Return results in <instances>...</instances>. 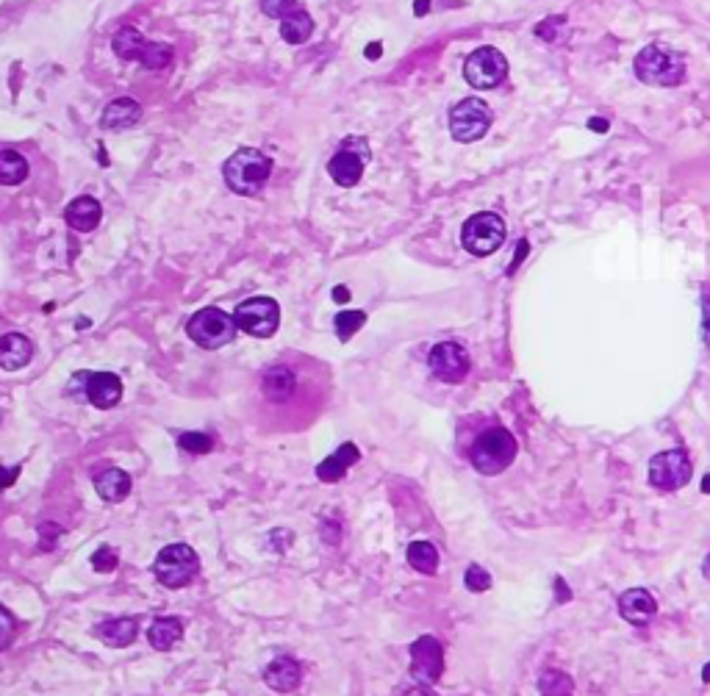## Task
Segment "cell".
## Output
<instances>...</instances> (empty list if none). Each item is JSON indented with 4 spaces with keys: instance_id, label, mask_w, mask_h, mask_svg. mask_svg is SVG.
Here are the masks:
<instances>
[{
    "instance_id": "cell-15",
    "label": "cell",
    "mask_w": 710,
    "mask_h": 696,
    "mask_svg": "<svg viewBox=\"0 0 710 696\" xmlns=\"http://www.w3.org/2000/svg\"><path fill=\"white\" fill-rule=\"evenodd\" d=\"M87 399L95 408H115L123 399V380L115 372H89Z\"/></svg>"
},
{
    "instance_id": "cell-14",
    "label": "cell",
    "mask_w": 710,
    "mask_h": 696,
    "mask_svg": "<svg viewBox=\"0 0 710 696\" xmlns=\"http://www.w3.org/2000/svg\"><path fill=\"white\" fill-rule=\"evenodd\" d=\"M410 674L420 682H438L444 674V649L433 636H422L410 644Z\"/></svg>"
},
{
    "instance_id": "cell-39",
    "label": "cell",
    "mask_w": 710,
    "mask_h": 696,
    "mask_svg": "<svg viewBox=\"0 0 710 696\" xmlns=\"http://www.w3.org/2000/svg\"><path fill=\"white\" fill-rule=\"evenodd\" d=\"M381 53H383L381 42H372V45H366V50H364V56H366L369 61H378V59H381Z\"/></svg>"
},
{
    "instance_id": "cell-29",
    "label": "cell",
    "mask_w": 710,
    "mask_h": 696,
    "mask_svg": "<svg viewBox=\"0 0 710 696\" xmlns=\"http://www.w3.org/2000/svg\"><path fill=\"white\" fill-rule=\"evenodd\" d=\"M539 691L541 696H572L575 682L567 672H544L539 680Z\"/></svg>"
},
{
    "instance_id": "cell-27",
    "label": "cell",
    "mask_w": 710,
    "mask_h": 696,
    "mask_svg": "<svg viewBox=\"0 0 710 696\" xmlns=\"http://www.w3.org/2000/svg\"><path fill=\"white\" fill-rule=\"evenodd\" d=\"M28 178V161L17 151H0V183L4 187H17Z\"/></svg>"
},
{
    "instance_id": "cell-35",
    "label": "cell",
    "mask_w": 710,
    "mask_h": 696,
    "mask_svg": "<svg viewBox=\"0 0 710 696\" xmlns=\"http://www.w3.org/2000/svg\"><path fill=\"white\" fill-rule=\"evenodd\" d=\"M12 638H14V618L4 605H0V652L12 644Z\"/></svg>"
},
{
    "instance_id": "cell-2",
    "label": "cell",
    "mask_w": 710,
    "mask_h": 696,
    "mask_svg": "<svg viewBox=\"0 0 710 696\" xmlns=\"http://www.w3.org/2000/svg\"><path fill=\"white\" fill-rule=\"evenodd\" d=\"M516 450L519 444L511 430L492 427L477 435V442L472 444V453H469V461L480 474H500L513 463Z\"/></svg>"
},
{
    "instance_id": "cell-17",
    "label": "cell",
    "mask_w": 710,
    "mask_h": 696,
    "mask_svg": "<svg viewBox=\"0 0 710 696\" xmlns=\"http://www.w3.org/2000/svg\"><path fill=\"white\" fill-rule=\"evenodd\" d=\"M100 216H103V208H100V203H97L95 197H89V195L76 197V200L67 206V211H64L67 225H69L72 231H78V234L95 231V228L100 225Z\"/></svg>"
},
{
    "instance_id": "cell-43",
    "label": "cell",
    "mask_w": 710,
    "mask_h": 696,
    "mask_svg": "<svg viewBox=\"0 0 710 696\" xmlns=\"http://www.w3.org/2000/svg\"><path fill=\"white\" fill-rule=\"evenodd\" d=\"M591 128L594 131H608V123L605 120H591Z\"/></svg>"
},
{
    "instance_id": "cell-40",
    "label": "cell",
    "mask_w": 710,
    "mask_h": 696,
    "mask_svg": "<svg viewBox=\"0 0 710 696\" xmlns=\"http://www.w3.org/2000/svg\"><path fill=\"white\" fill-rule=\"evenodd\" d=\"M333 300L336 303H350V288L347 286H336L333 288Z\"/></svg>"
},
{
    "instance_id": "cell-11",
    "label": "cell",
    "mask_w": 710,
    "mask_h": 696,
    "mask_svg": "<svg viewBox=\"0 0 710 696\" xmlns=\"http://www.w3.org/2000/svg\"><path fill=\"white\" fill-rule=\"evenodd\" d=\"M691 458L686 450H666L650 461V483L660 491H678L691 481Z\"/></svg>"
},
{
    "instance_id": "cell-18",
    "label": "cell",
    "mask_w": 710,
    "mask_h": 696,
    "mask_svg": "<svg viewBox=\"0 0 710 696\" xmlns=\"http://www.w3.org/2000/svg\"><path fill=\"white\" fill-rule=\"evenodd\" d=\"M358 461H361L358 447H355L353 442H347V444H342L339 450H336L333 455H327V458L317 466V478H319L322 483H339L345 474H347V469L355 466Z\"/></svg>"
},
{
    "instance_id": "cell-24",
    "label": "cell",
    "mask_w": 710,
    "mask_h": 696,
    "mask_svg": "<svg viewBox=\"0 0 710 696\" xmlns=\"http://www.w3.org/2000/svg\"><path fill=\"white\" fill-rule=\"evenodd\" d=\"M131 474L123 472V469H106L103 474H97V481H95V489L100 494V499L106 502H123L128 494H131Z\"/></svg>"
},
{
    "instance_id": "cell-5",
    "label": "cell",
    "mask_w": 710,
    "mask_h": 696,
    "mask_svg": "<svg viewBox=\"0 0 710 696\" xmlns=\"http://www.w3.org/2000/svg\"><path fill=\"white\" fill-rule=\"evenodd\" d=\"M236 331H239L236 319L222 308H203L189 319V325H186L189 339L203 350H219V347L231 344Z\"/></svg>"
},
{
    "instance_id": "cell-19",
    "label": "cell",
    "mask_w": 710,
    "mask_h": 696,
    "mask_svg": "<svg viewBox=\"0 0 710 696\" xmlns=\"http://www.w3.org/2000/svg\"><path fill=\"white\" fill-rule=\"evenodd\" d=\"M95 636L106 644V646H131L139 636V625H136V618L131 616H120V618H106L100 621V625L95 627Z\"/></svg>"
},
{
    "instance_id": "cell-36",
    "label": "cell",
    "mask_w": 710,
    "mask_h": 696,
    "mask_svg": "<svg viewBox=\"0 0 710 696\" xmlns=\"http://www.w3.org/2000/svg\"><path fill=\"white\" fill-rule=\"evenodd\" d=\"M61 536V527L59 525H53V522H45L42 527H40V549L42 553H51V546L56 544V538Z\"/></svg>"
},
{
    "instance_id": "cell-10",
    "label": "cell",
    "mask_w": 710,
    "mask_h": 696,
    "mask_svg": "<svg viewBox=\"0 0 710 696\" xmlns=\"http://www.w3.org/2000/svg\"><path fill=\"white\" fill-rule=\"evenodd\" d=\"M492 125V112H489V105H485L483 100L477 97H466L461 100L458 105H453V112H450V133L456 142H477L485 136V131H489Z\"/></svg>"
},
{
    "instance_id": "cell-6",
    "label": "cell",
    "mask_w": 710,
    "mask_h": 696,
    "mask_svg": "<svg viewBox=\"0 0 710 696\" xmlns=\"http://www.w3.org/2000/svg\"><path fill=\"white\" fill-rule=\"evenodd\" d=\"M153 572L164 589H183L200 572V558L189 544H170L159 553Z\"/></svg>"
},
{
    "instance_id": "cell-45",
    "label": "cell",
    "mask_w": 710,
    "mask_h": 696,
    "mask_svg": "<svg viewBox=\"0 0 710 696\" xmlns=\"http://www.w3.org/2000/svg\"><path fill=\"white\" fill-rule=\"evenodd\" d=\"M702 491H705V494H710V474H707V478L702 481Z\"/></svg>"
},
{
    "instance_id": "cell-7",
    "label": "cell",
    "mask_w": 710,
    "mask_h": 696,
    "mask_svg": "<svg viewBox=\"0 0 710 696\" xmlns=\"http://www.w3.org/2000/svg\"><path fill=\"white\" fill-rule=\"evenodd\" d=\"M461 242L466 247V252L477 255V259H485V255H492L503 247L505 242V223L492 214V211H483V214H475L466 219V225L461 231Z\"/></svg>"
},
{
    "instance_id": "cell-30",
    "label": "cell",
    "mask_w": 710,
    "mask_h": 696,
    "mask_svg": "<svg viewBox=\"0 0 710 696\" xmlns=\"http://www.w3.org/2000/svg\"><path fill=\"white\" fill-rule=\"evenodd\" d=\"M333 325H336V336H339L342 342H350L366 325V314L364 311H339L333 319Z\"/></svg>"
},
{
    "instance_id": "cell-13",
    "label": "cell",
    "mask_w": 710,
    "mask_h": 696,
    "mask_svg": "<svg viewBox=\"0 0 710 696\" xmlns=\"http://www.w3.org/2000/svg\"><path fill=\"white\" fill-rule=\"evenodd\" d=\"M428 366L441 383H461L469 375V355L456 342H441L430 350Z\"/></svg>"
},
{
    "instance_id": "cell-42",
    "label": "cell",
    "mask_w": 710,
    "mask_h": 696,
    "mask_svg": "<svg viewBox=\"0 0 710 696\" xmlns=\"http://www.w3.org/2000/svg\"><path fill=\"white\" fill-rule=\"evenodd\" d=\"M428 9H430V0H417V4H414V12H417V17H425V14H428Z\"/></svg>"
},
{
    "instance_id": "cell-22",
    "label": "cell",
    "mask_w": 710,
    "mask_h": 696,
    "mask_svg": "<svg viewBox=\"0 0 710 696\" xmlns=\"http://www.w3.org/2000/svg\"><path fill=\"white\" fill-rule=\"evenodd\" d=\"M139 117H142V105L134 97H117L106 105V112L100 114V125L108 131H123L139 123Z\"/></svg>"
},
{
    "instance_id": "cell-4",
    "label": "cell",
    "mask_w": 710,
    "mask_h": 696,
    "mask_svg": "<svg viewBox=\"0 0 710 696\" xmlns=\"http://www.w3.org/2000/svg\"><path fill=\"white\" fill-rule=\"evenodd\" d=\"M111 48L123 61H139L147 69H164L175 56V50L164 42H147L134 25H123L111 40Z\"/></svg>"
},
{
    "instance_id": "cell-37",
    "label": "cell",
    "mask_w": 710,
    "mask_h": 696,
    "mask_svg": "<svg viewBox=\"0 0 710 696\" xmlns=\"http://www.w3.org/2000/svg\"><path fill=\"white\" fill-rule=\"evenodd\" d=\"M20 478V466H0V491L14 486Z\"/></svg>"
},
{
    "instance_id": "cell-41",
    "label": "cell",
    "mask_w": 710,
    "mask_h": 696,
    "mask_svg": "<svg viewBox=\"0 0 710 696\" xmlns=\"http://www.w3.org/2000/svg\"><path fill=\"white\" fill-rule=\"evenodd\" d=\"M405 696H438L433 688H428V685H417V688H410Z\"/></svg>"
},
{
    "instance_id": "cell-25",
    "label": "cell",
    "mask_w": 710,
    "mask_h": 696,
    "mask_svg": "<svg viewBox=\"0 0 710 696\" xmlns=\"http://www.w3.org/2000/svg\"><path fill=\"white\" fill-rule=\"evenodd\" d=\"M180 638H183V625H180V618H175V616L156 618L151 625V630H147V641H151V646L159 649V652L172 649Z\"/></svg>"
},
{
    "instance_id": "cell-20",
    "label": "cell",
    "mask_w": 710,
    "mask_h": 696,
    "mask_svg": "<svg viewBox=\"0 0 710 696\" xmlns=\"http://www.w3.org/2000/svg\"><path fill=\"white\" fill-rule=\"evenodd\" d=\"M33 358V344L23 334H6L0 336V370L17 372Z\"/></svg>"
},
{
    "instance_id": "cell-26",
    "label": "cell",
    "mask_w": 710,
    "mask_h": 696,
    "mask_svg": "<svg viewBox=\"0 0 710 696\" xmlns=\"http://www.w3.org/2000/svg\"><path fill=\"white\" fill-rule=\"evenodd\" d=\"M314 33V20L309 17V12L303 9H294L291 14H286L281 20V36L289 42V45H303L311 40Z\"/></svg>"
},
{
    "instance_id": "cell-21",
    "label": "cell",
    "mask_w": 710,
    "mask_h": 696,
    "mask_svg": "<svg viewBox=\"0 0 710 696\" xmlns=\"http://www.w3.org/2000/svg\"><path fill=\"white\" fill-rule=\"evenodd\" d=\"M264 680L272 691L278 693H291L297 685H300L303 680V669L300 664L294 661V657H278V661H272L264 672Z\"/></svg>"
},
{
    "instance_id": "cell-23",
    "label": "cell",
    "mask_w": 710,
    "mask_h": 696,
    "mask_svg": "<svg viewBox=\"0 0 710 696\" xmlns=\"http://www.w3.org/2000/svg\"><path fill=\"white\" fill-rule=\"evenodd\" d=\"M294 389H297V378L283 363L270 366V370L264 372V378H261V391H264V397L270 402H286L294 394Z\"/></svg>"
},
{
    "instance_id": "cell-32",
    "label": "cell",
    "mask_w": 710,
    "mask_h": 696,
    "mask_svg": "<svg viewBox=\"0 0 710 696\" xmlns=\"http://www.w3.org/2000/svg\"><path fill=\"white\" fill-rule=\"evenodd\" d=\"M92 566H95V572H100V574L115 572V569L120 566V555H117V549H115V546H100L97 553L92 555Z\"/></svg>"
},
{
    "instance_id": "cell-34",
    "label": "cell",
    "mask_w": 710,
    "mask_h": 696,
    "mask_svg": "<svg viewBox=\"0 0 710 696\" xmlns=\"http://www.w3.org/2000/svg\"><path fill=\"white\" fill-rule=\"evenodd\" d=\"M294 9H297V0H261V12L275 20H283Z\"/></svg>"
},
{
    "instance_id": "cell-38",
    "label": "cell",
    "mask_w": 710,
    "mask_h": 696,
    "mask_svg": "<svg viewBox=\"0 0 710 696\" xmlns=\"http://www.w3.org/2000/svg\"><path fill=\"white\" fill-rule=\"evenodd\" d=\"M702 336L710 344V300H702Z\"/></svg>"
},
{
    "instance_id": "cell-9",
    "label": "cell",
    "mask_w": 710,
    "mask_h": 696,
    "mask_svg": "<svg viewBox=\"0 0 710 696\" xmlns=\"http://www.w3.org/2000/svg\"><path fill=\"white\" fill-rule=\"evenodd\" d=\"M234 319L239 325V331L255 339H270L281 325V308L272 298H253L236 308Z\"/></svg>"
},
{
    "instance_id": "cell-46",
    "label": "cell",
    "mask_w": 710,
    "mask_h": 696,
    "mask_svg": "<svg viewBox=\"0 0 710 696\" xmlns=\"http://www.w3.org/2000/svg\"><path fill=\"white\" fill-rule=\"evenodd\" d=\"M705 577H707V580H710V558H707V561H705Z\"/></svg>"
},
{
    "instance_id": "cell-8",
    "label": "cell",
    "mask_w": 710,
    "mask_h": 696,
    "mask_svg": "<svg viewBox=\"0 0 710 696\" xmlns=\"http://www.w3.org/2000/svg\"><path fill=\"white\" fill-rule=\"evenodd\" d=\"M508 76V59L497 48H477L464 64V78L475 89H494Z\"/></svg>"
},
{
    "instance_id": "cell-31",
    "label": "cell",
    "mask_w": 710,
    "mask_h": 696,
    "mask_svg": "<svg viewBox=\"0 0 710 696\" xmlns=\"http://www.w3.org/2000/svg\"><path fill=\"white\" fill-rule=\"evenodd\" d=\"M178 447H180L183 453H189V455H206V453H211V447H214V438L206 435V433H183V435L178 438Z\"/></svg>"
},
{
    "instance_id": "cell-1",
    "label": "cell",
    "mask_w": 710,
    "mask_h": 696,
    "mask_svg": "<svg viewBox=\"0 0 710 696\" xmlns=\"http://www.w3.org/2000/svg\"><path fill=\"white\" fill-rule=\"evenodd\" d=\"M272 175V159L267 153H261L255 148H242L236 151L226 167H222V178H226L228 189L236 192V195H258L264 189V183L270 180Z\"/></svg>"
},
{
    "instance_id": "cell-28",
    "label": "cell",
    "mask_w": 710,
    "mask_h": 696,
    "mask_svg": "<svg viewBox=\"0 0 710 696\" xmlns=\"http://www.w3.org/2000/svg\"><path fill=\"white\" fill-rule=\"evenodd\" d=\"M408 563L422 574H436L438 569V549L430 541H414L408 546Z\"/></svg>"
},
{
    "instance_id": "cell-3",
    "label": "cell",
    "mask_w": 710,
    "mask_h": 696,
    "mask_svg": "<svg viewBox=\"0 0 710 696\" xmlns=\"http://www.w3.org/2000/svg\"><path fill=\"white\" fill-rule=\"evenodd\" d=\"M635 76L650 87H678L686 78V64L671 48L650 45L635 56Z\"/></svg>"
},
{
    "instance_id": "cell-33",
    "label": "cell",
    "mask_w": 710,
    "mask_h": 696,
    "mask_svg": "<svg viewBox=\"0 0 710 696\" xmlns=\"http://www.w3.org/2000/svg\"><path fill=\"white\" fill-rule=\"evenodd\" d=\"M464 582H466V589H469V591H475V594H483V591H489L492 577H489V572H483L480 566H469V569H466V577H464Z\"/></svg>"
},
{
    "instance_id": "cell-12",
    "label": "cell",
    "mask_w": 710,
    "mask_h": 696,
    "mask_svg": "<svg viewBox=\"0 0 710 696\" xmlns=\"http://www.w3.org/2000/svg\"><path fill=\"white\" fill-rule=\"evenodd\" d=\"M369 161V148L361 139H347L342 144V151L336 153L327 164L330 178L339 183V187H355L364 175V164Z\"/></svg>"
},
{
    "instance_id": "cell-44",
    "label": "cell",
    "mask_w": 710,
    "mask_h": 696,
    "mask_svg": "<svg viewBox=\"0 0 710 696\" xmlns=\"http://www.w3.org/2000/svg\"><path fill=\"white\" fill-rule=\"evenodd\" d=\"M702 682H710V664L702 669Z\"/></svg>"
},
{
    "instance_id": "cell-16",
    "label": "cell",
    "mask_w": 710,
    "mask_h": 696,
    "mask_svg": "<svg viewBox=\"0 0 710 696\" xmlns=\"http://www.w3.org/2000/svg\"><path fill=\"white\" fill-rule=\"evenodd\" d=\"M619 613L630 625H647L658 613V602L647 589H630L619 597Z\"/></svg>"
}]
</instances>
